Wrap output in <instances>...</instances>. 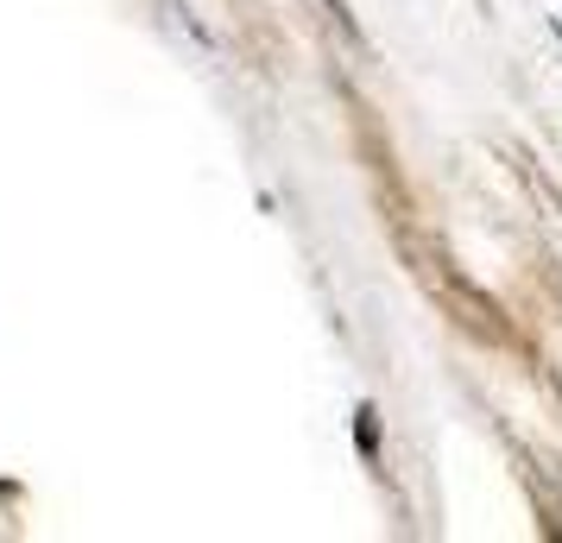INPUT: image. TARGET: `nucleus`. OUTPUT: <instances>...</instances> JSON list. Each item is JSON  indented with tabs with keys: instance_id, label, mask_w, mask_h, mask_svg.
Wrapping results in <instances>:
<instances>
[]
</instances>
